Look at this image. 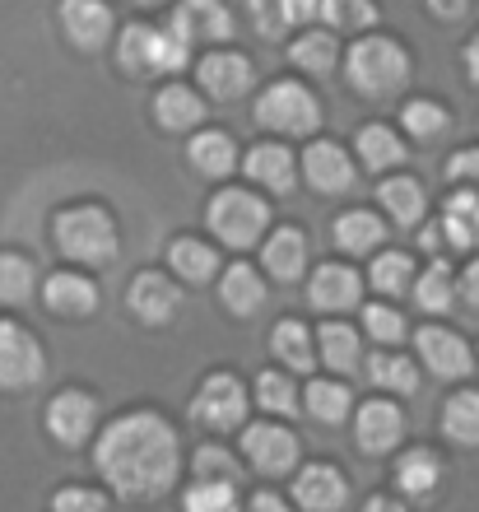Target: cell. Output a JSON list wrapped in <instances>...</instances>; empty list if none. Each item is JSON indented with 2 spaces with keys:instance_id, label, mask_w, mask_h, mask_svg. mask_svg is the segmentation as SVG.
<instances>
[{
  "instance_id": "6da1fadb",
  "label": "cell",
  "mask_w": 479,
  "mask_h": 512,
  "mask_svg": "<svg viewBox=\"0 0 479 512\" xmlns=\"http://www.w3.org/2000/svg\"><path fill=\"white\" fill-rule=\"evenodd\" d=\"M94 461L103 480L117 489V499H159L168 494L182 466V447H177L173 424L154 410H131V415L112 419L94 447Z\"/></svg>"
},
{
  "instance_id": "7a4b0ae2",
  "label": "cell",
  "mask_w": 479,
  "mask_h": 512,
  "mask_svg": "<svg viewBox=\"0 0 479 512\" xmlns=\"http://www.w3.org/2000/svg\"><path fill=\"white\" fill-rule=\"evenodd\" d=\"M345 75L368 98L400 94L405 80H410V52L396 38H386V33H368L345 52Z\"/></svg>"
},
{
  "instance_id": "3957f363",
  "label": "cell",
  "mask_w": 479,
  "mask_h": 512,
  "mask_svg": "<svg viewBox=\"0 0 479 512\" xmlns=\"http://www.w3.org/2000/svg\"><path fill=\"white\" fill-rule=\"evenodd\" d=\"M52 238L80 266H112L117 261V224L103 205H66L52 219Z\"/></svg>"
},
{
  "instance_id": "277c9868",
  "label": "cell",
  "mask_w": 479,
  "mask_h": 512,
  "mask_svg": "<svg viewBox=\"0 0 479 512\" xmlns=\"http://www.w3.org/2000/svg\"><path fill=\"white\" fill-rule=\"evenodd\" d=\"M205 224H210V233L224 247H256L261 238H266L270 210H266V201L252 196L247 187H228V191H219V196L210 201Z\"/></svg>"
},
{
  "instance_id": "5b68a950",
  "label": "cell",
  "mask_w": 479,
  "mask_h": 512,
  "mask_svg": "<svg viewBox=\"0 0 479 512\" xmlns=\"http://www.w3.org/2000/svg\"><path fill=\"white\" fill-rule=\"evenodd\" d=\"M256 126H266L275 135H317L321 103L298 80H275L266 94L256 98Z\"/></svg>"
},
{
  "instance_id": "8992f818",
  "label": "cell",
  "mask_w": 479,
  "mask_h": 512,
  "mask_svg": "<svg viewBox=\"0 0 479 512\" xmlns=\"http://www.w3.org/2000/svg\"><path fill=\"white\" fill-rule=\"evenodd\" d=\"M247 387H242L233 373H210V378L200 382L196 391V401H191V419L196 424H205V429H238L242 419H247Z\"/></svg>"
},
{
  "instance_id": "52a82bcc",
  "label": "cell",
  "mask_w": 479,
  "mask_h": 512,
  "mask_svg": "<svg viewBox=\"0 0 479 512\" xmlns=\"http://www.w3.org/2000/svg\"><path fill=\"white\" fill-rule=\"evenodd\" d=\"M42 373H47V354L33 331H24L19 322H0V387L28 391L42 382Z\"/></svg>"
},
{
  "instance_id": "ba28073f",
  "label": "cell",
  "mask_w": 479,
  "mask_h": 512,
  "mask_svg": "<svg viewBox=\"0 0 479 512\" xmlns=\"http://www.w3.org/2000/svg\"><path fill=\"white\" fill-rule=\"evenodd\" d=\"M98 429V405L89 391H61L47 405V433H52L61 447H84Z\"/></svg>"
},
{
  "instance_id": "9c48e42d",
  "label": "cell",
  "mask_w": 479,
  "mask_h": 512,
  "mask_svg": "<svg viewBox=\"0 0 479 512\" xmlns=\"http://www.w3.org/2000/svg\"><path fill=\"white\" fill-rule=\"evenodd\" d=\"M196 80H200V89H205L210 98L233 103V98H242L256 84V70H252V61H247L242 52H210V56H200Z\"/></svg>"
},
{
  "instance_id": "30bf717a",
  "label": "cell",
  "mask_w": 479,
  "mask_h": 512,
  "mask_svg": "<svg viewBox=\"0 0 479 512\" xmlns=\"http://www.w3.org/2000/svg\"><path fill=\"white\" fill-rule=\"evenodd\" d=\"M242 452L261 475H284L298 461V438L284 424H252L242 429Z\"/></svg>"
},
{
  "instance_id": "8fae6325",
  "label": "cell",
  "mask_w": 479,
  "mask_h": 512,
  "mask_svg": "<svg viewBox=\"0 0 479 512\" xmlns=\"http://www.w3.org/2000/svg\"><path fill=\"white\" fill-rule=\"evenodd\" d=\"M126 303H131V312L140 317V322L168 326L177 317V308H182V289H177L168 275H159V270H140V275L131 280Z\"/></svg>"
},
{
  "instance_id": "7c38bea8",
  "label": "cell",
  "mask_w": 479,
  "mask_h": 512,
  "mask_svg": "<svg viewBox=\"0 0 479 512\" xmlns=\"http://www.w3.org/2000/svg\"><path fill=\"white\" fill-rule=\"evenodd\" d=\"M61 33H66L80 52H98L107 38H112V10H107V0H61Z\"/></svg>"
},
{
  "instance_id": "4fadbf2b",
  "label": "cell",
  "mask_w": 479,
  "mask_h": 512,
  "mask_svg": "<svg viewBox=\"0 0 479 512\" xmlns=\"http://www.w3.org/2000/svg\"><path fill=\"white\" fill-rule=\"evenodd\" d=\"M303 177L307 187L321 191V196H340V191L354 187V163L335 140H312L303 149Z\"/></svg>"
},
{
  "instance_id": "5bb4252c",
  "label": "cell",
  "mask_w": 479,
  "mask_h": 512,
  "mask_svg": "<svg viewBox=\"0 0 479 512\" xmlns=\"http://www.w3.org/2000/svg\"><path fill=\"white\" fill-rule=\"evenodd\" d=\"M400 433H405V415H400V405H391V401L359 405V415H354V443H359V452L382 457V452H391V447L400 443Z\"/></svg>"
},
{
  "instance_id": "9a60e30c",
  "label": "cell",
  "mask_w": 479,
  "mask_h": 512,
  "mask_svg": "<svg viewBox=\"0 0 479 512\" xmlns=\"http://www.w3.org/2000/svg\"><path fill=\"white\" fill-rule=\"evenodd\" d=\"M414 345H419V359L428 364V373H438V378H466L470 368H475L470 345L456 331H447V326H424L414 336Z\"/></svg>"
},
{
  "instance_id": "2e32d148",
  "label": "cell",
  "mask_w": 479,
  "mask_h": 512,
  "mask_svg": "<svg viewBox=\"0 0 479 512\" xmlns=\"http://www.w3.org/2000/svg\"><path fill=\"white\" fill-rule=\"evenodd\" d=\"M307 298H312V308H321V312H345V308H359V298H363V280H359V270H354V266H340V261H326V266L312 270Z\"/></svg>"
},
{
  "instance_id": "e0dca14e",
  "label": "cell",
  "mask_w": 479,
  "mask_h": 512,
  "mask_svg": "<svg viewBox=\"0 0 479 512\" xmlns=\"http://www.w3.org/2000/svg\"><path fill=\"white\" fill-rule=\"evenodd\" d=\"M42 303L56 317H94L98 312V284L80 270H56L42 280Z\"/></svg>"
},
{
  "instance_id": "ac0fdd59",
  "label": "cell",
  "mask_w": 479,
  "mask_h": 512,
  "mask_svg": "<svg viewBox=\"0 0 479 512\" xmlns=\"http://www.w3.org/2000/svg\"><path fill=\"white\" fill-rule=\"evenodd\" d=\"M293 499L303 512H340L349 499V485L335 466L317 461V466H303V475L293 480Z\"/></svg>"
},
{
  "instance_id": "d6986e66",
  "label": "cell",
  "mask_w": 479,
  "mask_h": 512,
  "mask_svg": "<svg viewBox=\"0 0 479 512\" xmlns=\"http://www.w3.org/2000/svg\"><path fill=\"white\" fill-rule=\"evenodd\" d=\"M173 28L177 33H187L191 42H228L233 38V19L219 0H182L173 14Z\"/></svg>"
},
{
  "instance_id": "ffe728a7",
  "label": "cell",
  "mask_w": 479,
  "mask_h": 512,
  "mask_svg": "<svg viewBox=\"0 0 479 512\" xmlns=\"http://www.w3.org/2000/svg\"><path fill=\"white\" fill-rule=\"evenodd\" d=\"M242 173L252 177L256 187L266 191H293V182H298V163H293V154L284 145H256L247 149V159H242Z\"/></svg>"
},
{
  "instance_id": "44dd1931",
  "label": "cell",
  "mask_w": 479,
  "mask_h": 512,
  "mask_svg": "<svg viewBox=\"0 0 479 512\" xmlns=\"http://www.w3.org/2000/svg\"><path fill=\"white\" fill-rule=\"evenodd\" d=\"M219 303H224L233 317H256V312L266 308V280L256 275L247 261L224 270V280H219Z\"/></svg>"
},
{
  "instance_id": "7402d4cb",
  "label": "cell",
  "mask_w": 479,
  "mask_h": 512,
  "mask_svg": "<svg viewBox=\"0 0 479 512\" xmlns=\"http://www.w3.org/2000/svg\"><path fill=\"white\" fill-rule=\"evenodd\" d=\"M168 266H173V275L182 284H210L219 275V256L200 238H173L168 243Z\"/></svg>"
},
{
  "instance_id": "603a6c76",
  "label": "cell",
  "mask_w": 479,
  "mask_h": 512,
  "mask_svg": "<svg viewBox=\"0 0 479 512\" xmlns=\"http://www.w3.org/2000/svg\"><path fill=\"white\" fill-rule=\"evenodd\" d=\"M396 485L405 499H428L442 485V461L428 447H414V452H405L396 461Z\"/></svg>"
},
{
  "instance_id": "cb8c5ba5",
  "label": "cell",
  "mask_w": 479,
  "mask_h": 512,
  "mask_svg": "<svg viewBox=\"0 0 479 512\" xmlns=\"http://www.w3.org/2000/svg\"><path fill=\"white\" fill-rule=\"evenodd\" d=\"M261 252H266V270L275 280H298L307 266V233L303 229H275Z\"/></svg>"
},
{
  "instance_id": "d4e9b609",
  "label": "cell",
  "mask_w": 479,
  "mask_h": 512,
  "mask_svg": "<svg viewBox=\"0 0 479 512\" xmlns=\"http://www.w3.org/2000/svg\"><path fill=\"white\" fill-rule=\"evenodd\" d=\"M200 117H205V103L191 94L187 84H168L154 98V122L163 131H191V126H200Z\"/></svg>"
},
{
  "instance_id": "484cf974",
  "label": "cell",
  "mask_w": 479,
  "mask_h": 512,
  "mask_svg": "<svg viewBox=\"0 0 479 512\" xmlns=\"http://www.w3.org/2000/svg\"><path fill=\"white\" fill-rule=\"evenodd\" d=\"M187 159H191V168L205 173V177H228L233 173V163H238V149H233V135L200 131V135H191Z\"/></svg>"
},
{
  "instance_id": "4316f807",
  "label": "cell",
  "mask_w": 479,
  "mask_h": 512,
  "mask_svg": "<svg viewBox=\"0 0 479 512\" xmlns=\"http://www.w3.org/2000/svg\"><path fill=\"white\" fill-rule=\"evenodd\" d=\"M382 238H386V224L373 215V210H349V215L335 219V243H340V252H349V256L373 252V247H382Z\"/></svg>"
},
{
  "instance_id": "83f0119b",
  "label": "cell",
  "mask_w": 479,
  "mask_h": 512,
  "mask_svg": "<svg viewBox=\"0 0 479 512\" xmlns=\"http://www.w3.org/2000/svg\"><path fill=\"white\" fill-rule=\"evenodd\" d=\"M354 145H359L363 168H373V173H386V168H400V163H405V140H400L391 126H363V131L354 135Z\"/></svg>"
},
{
  "instance_id": "f1b7e54d",
  "label": "cell",
  "mask_w": 479,
  "mask_h": 512,
  "mask_svg": "<svg viewBox=\"0 0 479 512\" xmlns=\"http://www.w3.org/2000/svg\"><path fill=\"white\" fill-rule=\"evenodd\" d=\"M289 61L293 66H303L307 75H331L335 61H340V52H335V38L326 33V28H303L289 47Z\"/></svg>"
},
{
  "instance_id": "f546056e",
  "label": "cell",
  "mask_w": 479,
  "mask_h": 512,
  "mask_svg": "<svg viewBox=\"0 0 479 512\" xmlns=\"http://www.w3.org/2000/svg\"><path fill=\"white\" fill-rule=\"evenodd\" d=\"M377 196H382V205L391 210V219H396L400 229H414L424 219V187L414 177H386L382 187H377Z\"/></svg>"
},
{
  "instance_id": "4dcf8cb0",
  "label": "cell",
  "mask_w": 479,
  "mask_h": 512,
  "mask_svg": "<svg viewBox=\"0 0 479 512\" xmlns=\"http://www.w3.org/2000/svg\"><path fill=\"white\" fill-rule=\"evenodd\" d=\"M303 405H307V415L321 419V424H340L354 410V391L335 378H317V382H307Z\"/></svg>"
},
{
  "instance_id": "1f68e13d",
  "label": "cell",
  "mask_w": 479,
  "mask_h": 512,
  "mask_svg": "<svg viewBox=\"0 0 479 512\" xmlns=\"http://www.w3.org/2000/svg\"><path fill=\"white\" fill-rule=\"evenodd\" d=\"M317 359L321 364H331L335 373H354L359 368V336L349 331L345 322H326L317 331Z\"/></svg>"
},
{
  "instance_id": "d6a6232c",
  "label": "cell",
  "mask_w": 479,
  "mask_h": 512,
  "mask_svg": "<svg viewBox=\"0 0 479 512\" xmlns=\"http://www.w3.org/2000/svg\"><path fill=\"white\" fill-rule=\"evenodd\" d=\"M270 350H275V359H284L293 373H307V368L317 364V345H312V331H307L303 322L275 326V331H270Z\"/></svg>"
},
{
  "instance_id": "836d02e7",
  "label": "cell",
  "mask_w": 479,
  "mask_h": 512,
  "mask_svg": "<svg viewBox=\"0 0 479 512\" xmlns=\"http://www.w3.org/2000/svg\"><path fill=\"white\" fill-rule=\"evenodd\" d=\"M442 433L461 447H479V391H456L442 410Z\"/></svg>"
},
{
  "instance_id": "e575fe53",
  "label": "cell",
  "mask_w": 479,
  "mask_h": 512,
  "mask_svg": "<svg viewBox=\"0 0 479 512\" xmlns=\"http://www.w3.org/2000/svg\"><path fill=\"white\" fill-rule=\"evenodd\" d=\"M442 229L452 238V247H475L479 243V191H456L447 201V215H442Z\"/></svg>"
},
{
  "instance_id": "d590c367",
  "label": "cell",
  "mask_w": 479,
  "mask_h": 512,
  "mask_svg": "<svg viewBox=\"0 0 479 512\" xmlns=\"http://www.w3.org/2000/svg\"><path fill=\"white\" fill-rule=\"evenodd\" d=\"M191 61V38L187 33H177L173 24L168 28H149V75L163 70V75H173Z\"/></svg>"
},
{
  "instance_id": "8d00e7d4",
  "label": "cell",
  "mask_w": 479,
  "mask_h": 512,
  "mask_svg": "<svg viewBox=\"0 0 479 512\" xmlns=\"http://www.w3.org/2000/svg\"><path fill=\"white\" fill-rule=\"evenodd\" d=\"M33 284H38V275H33V261H28V256L0 252V303H10V308L28 303V298H33Z\"/></svg>"
},
{
  "instance_id": "74e56055",
  "label": "cell",
  "mask_w": 479,
  "mask_h": 512,
  "mask_svg": "<svg viewBox=\"0 0 479 512\" xmlns=\"http://www.w3.org/2000/svg\"><path fill=\"white\" fill-rule=\"evenodd\" d=\"M452 294H456V284H452L447 261H433V266L414 280V303H419L424 312H447L452 308Z\"/></svg>"
},
{
  "instance_id": "f35d334b",
  "label": "cell",
  "mask_w": 479,
  "mask_h": 512,
  "mask_svg": "<svg viewBox=\"0 0 479 512\" xmlns=\"http://www.w3.org/2000/svg\"><path fill=\"white\" fill-rule=\"evenodd\" d=\"M368 378L386 391H400V396L419 391V368H414V359H405V354H377L373 364H368Z\"/></svg>"
},
{
  "instance_id": "ab89813d",
  "label": "cell",
  "mask_w": 479,
  "mask_h": 512,
  "mask_svg": "<svg viewBox=\"0 0 479 512\" xmlns=\"http://www.w3.org/2000/svg\"><path fill=\"white\" fill-rule=\"evenodd\" d=\"M321 24L340 28V33H363L377 24L373 0H321Z\"/></svg>"
},
{
  "instance_id": "60d3db41",
  "label": "cell",
  "mask_w": 479,
  "mask_h": 512,
  "mask_svg": "<svg viewBox=\"0 0 479 512\" xmlns=\"http://www.w3.org/2000/svg\"><path fill=\"white\" fill-rule=\"evenodd\" d=\"M368 280H373L377 294H405V289H414V266L405 252H382L373 261V270H368Z\"/></svg>"
},
{
  "instance_id": "b9f144b4",
  "label": "cell",
  "mask_w": 479,
  "mask_h": 512,
  "mask_svg": "<svg viewBox=\"0 0 479 512\" xmlns=\"http://www.w3.org/2000/svg\"><path fill=\"white\" fill-rule=\"evenodd\" d=\"M400 126H405L414 140H438V135L447 131V108L428 103V98H414V103H405V112H400Z\"/></svg>"
},
{
  "instance_id": "7bdbcfd3",
  "label": "cell",
  "mask_w": 479,
  "mask_h": 512,
  "mask_svg": "<svg viewBox=\"0 0 479 512\" xmlns=\"http://www.w3.org/2000/svg\"><path fill=\"white\" fill-rule=\"evenodd\" d=\"M187 512H242L238 508V489L233 485H219V480H196L182 499Z\"/></svg>"
},
{
  "instance_id": "ee69618b",
  "label": "cell",
  "mask_w": 479,
  "mask_h": 512,
  "mask_svg": "<svg viewBox=\"0 0 479 512\" xmlns=\"http://www.w3.org/2000/svg\"><path fill=\"white\" fill-rule=\"evenodd\" d=\"M256 405L261 410H270V415H293L298 410V391H293V382L284 378V373H261L256 378Z\"/></svg>"
},
{
  "instance_id": "f6af8a7d",
  "label": "cell",
  "mask_w": 479,
  "mask_h": 512,
  "mask_svg": "<svg viewBox=\"0 0 479 512\" xmlns=\"http://www.w3.org/2000/svg\"><path fill=\"white\" fill-rule=\"evenodd\" d=\"M363 326H368V336H373L377 345L405 340V317H400L396 308H386V303H368V308H363Z\"/></svg>"
},
{
  "instance_id": "bcb514c9",
  "label": "cell",
  "mask_w": 479,
  "mask_h": 512,
  "mask_svg": "<svg viewBox=\"0 0 479 512\" xmlns=\"http://www.w3.org/2000/svg\"><path fill=\"white\" fill-rule=\"evenodd\" d=\"M191 466H196V480H219V485H238V461L228 457L224 447H200L196 457H191Z\"/></svg>"
},
{
  "instance_id": "7dc6e473",
  "label": "cell",
  "mask_w": 479,
  "mask_h": 512,
  "mask_svg": "<svg viewBox=\"0 0 479 512\" xmlns=\"http://www.w3.org/2000/svg\"><path fill=\"white\" fill-rule=\"evenodd\" d=\"M247 10H252V24L256 33L266 42L284 38L289 33V14H284V0H247Z\"/></svg>"
},
{
  "instance_id": "c3c4849f",
  "label": "cell",
  "mask_w": 479,
  "mask_h": 512,
  "mask_svg": "<svg viewBox=\"0 0 479 512\" xmlns=\"http://www.w3.org/2000/svg\"><path fill=\"white\" fill-rule=\"evenodd\" d=\"M52 512H107V499L98 489H84V485H70L61 489L52 499Z\"/></svg>"
},
{
  "instance_id": "681fc988",
  "label": "cell",
  "mask_w": 479,
  "mask_h": 512,
  "mask_svg": "<svg viewBox=\"0 0 479 512\" xmlns=\"http://www.w3.org/2000/svg\"><path fill=\"white\" fill-rule=\"evenodd\" d=\"M447 177L461 182V187H479V149H461L447 159Z\"/></svg>"
},
{
  "instance_id": "f907efd6",
  "label": "cell",
  "mask_w": 479,
  "mask_h": 512,
  "mask_svg": "<svg viewBox=\"0 0 479 512\" xmlns=\"http://www.w3.org/2000/svg\"><path fill=\"white\" fill-rule=\"evenodd\" d=\"M284 14H289V28L312 24V19H321V0H284Z\"/></svg>"
},
{
  "instance_id": "816d5d0a",
  "label": "cell",
  "mask_w": 479,
  "mask_h": 512,
  "mask_svg": "<svg viewBox=\"0 0 479 512\" xmlns=\"http://www.w3.org/2000/svg\"><path fill=\"white\" fill-rule=\"evenodd\" d=\"M456 289H461V298H466L470 308H479V261H470L466 275H461V284H456Z\"/></svg>"
},
{
  "instance_id": "f5cc1de1",
  "label": "cell",
  "mask_w": 479,
  "mask_h": 512,
  "mask_svg": "<svg viewBox=\"0 0 479 512\" xmlns=\"http://www.w3.org/2000/svg\"><path fill=\"white\" fill-rule=\"evenodd\" d=\"M428 10L438 14V19H447V24H452V19H461V14L470 10V0H428Z\"/></svg>"
},
{
  "instance_id": "db71d44e",
  "label": "cell",
  "mask_w": 479,
  "mask_h": 512,
  "mask_svg": "<svg viewBox=\"0 0 479 512\" xmlns=\"http://www.w3.org/2000/svg\"><path fill=\"white\" fill-rule=\"evenodd\" d=\"M242 512H289L284 508V499L280 494H252V499H247V508Z\"/></svg>"
},
{
  "instance_id": "11a10c76",
  "label": "cell",
  "mask_w": 479,
  "mask_h": 512,
  "mask_svg": "<svg viewBox=\"0 0 479 512\" xmlns=\"http://www.w3.org/2000/svg\"><path fill=\"white\" fill-rule=\"evenodd\" d=\"M363 512H410V508H405L400 499H386V494H377V499H368V508H363Z\"/></svg>"
},
{
  "instance_id": "9f6ffc18",
  "label": "cell",
  "mask_w": 479,
  "mask_h": 512,
  "mask_svg": "<svg viewBox=\"0 0 479 512\" xmlns=\"http://www.w3.org/2000/svg\"><path fill=\"white\" fill-rule=\"evenodd\" d=\"M466 70H470V80L479 84V33L470 38V47H466Z\"/></svg>"
},
{
  "instance_id": "6f0895ef",
  "label": "cell",
  "mask_w": 479,
  "mask_h": 512,
  "mask_svg": "<svg viewBox=\"0 0 479 512\" xmlns=\"http://www.w3.org/2000/svg\"><path fill=\"white\" fill-rule=\"evenodd\" d=\"M131 5H163V0H131Z\"/></svg>"
}]
</instances>
